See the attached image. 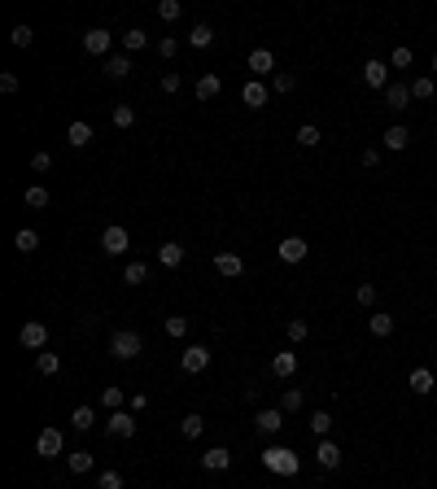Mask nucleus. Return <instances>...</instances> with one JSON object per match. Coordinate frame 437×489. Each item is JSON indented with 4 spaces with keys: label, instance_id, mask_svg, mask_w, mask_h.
Masks as SVG:
<instances>
[{
    "label": "nucleus",
    "instance_id": "f257e3e1",
    "mask_svg": "<svg viewBox=\"0 0 437 489\" xmlns=\"http://www.w3.org/2000/svg\"><path fill=\"white\" fill-rule=\"evenodd\" d=\"M263 468H267V472H276V476H298L302 459L293 455L289 446H267V450H263Z\"/></svg>",
    "mask_w": 437,
    "mask_h": 489
},
{
    "label": "nucleus",
    "instance_id": "f03ea898",
    "mask_svg": "<svg viewBox=\"0 0 437 489\" xmlns=\"http://www.w3.org/2000/svg\"><path fill=\"white\" fill-rule=\"evenodd\" d=\"M140 350H145V341H140V332H132V328H118L114 337H110V354H114L118 363L140 359Z\"/></svg>",
    "mask_w": 437,
    "mask_h": 489
},
{
    "label": "nucleus",
    "instance_id": "7ed1b4c3",
    "mask_svg": "<svg viewBox=\"0 0 437 489\" xmlns=\"http://www.w3.org/2000/svg\"><path fill=\"white\" fill-rule=\"evenodd\" d=\"M101 249H105L110 258H123L127 249H132V236H127V228H118V223H114V228H105V232H101Z\"/></svg>",
    "mask_w": 437,
    "mask_h": 489
},
{
    "label": "nucleus",
    "instance_id": "20e7f679",
    "mask_svg": "<svg viewBox=\"0 0 437 489\" xmlns=\"http://www.w3.org/2000/svg\"><path fill=\"white\" fill-rule=\"evenodd\" d=\"M62 446H66L62 428H44V433L35 437V455H40V459H57V455H62Z\"/></svg>",
    "mask_w": 437,
    "mask_h": 489
},
{
    "label": "nucleus",
    "instance_id": "39448f33",
    "mask_svg": "<svg viewBox=\"0 0 437 489\" xmlns=\"http://www.w3.org/2000/svg\"><path fill=\"white\" fill-rule=\"evenodd\" d=\"M180 367H184L188 376H202L206 367H210V350H206V345H188V350L180 354Z\"/></svg>",
    "mask_w": 437,
    "mask_h": 489
},
{
    "label": "nucleus",
    "instance_id": "423d86ee",
    "mask_svg": "<svg viewBox=\"0 0 437 489\" xmlns=\"http://www.w3.org/2000/svg\"><path fill=\"white\" fill-rule=\"evenodd\" d=\"M110 44H114V35L105 31V27H92V31H84V53H92V57H105V53H110Z\"/></svg>",
    "mask_w": 437,
    "mask_h": 489
},
{
    "label": "nucleus",
    "instance_id": "0eeeda50",
    "mask_svg": "<svg viewBox=\"0 0 437 489\" xmlns=\"http://www.w3.org/2000/svg\"><path fill=\"white\" fill-rule=\"evenodd\" d=\"M254 428H258V433H263V437H276L280 428H285V411H276V407L258 411V415H254Z\"/></svg>",
    "mask_w": 437,
    "mask_h": 489
},
{
    "label": "nucleus",
    "instance_id": "6e6552de",
    "mask_svg": "<svg viewBox=\"0 0 437 489\" xmlns=\"http://www.w3.org/2000/svg\"><path fill=\"white\" fill-rule=\"evenodd\" d=\"M105 428H110V437H136V415L132 411H110Z\"/></svg>",
    "mask_w": 437,
    "mask_h": 489
},
{
    "label": "nucleus",
    "instance_id": "1a4fd4ad",
    "mask_svg": "<svg viewBox=\"0 0 437 489\" xmlns=\"http://www.w3.org/2000/svg\"><path fill=\"white\" fill-rule=\"evenodd\" d=\"M363 83H368L372 92H385V88H389V66H385V62H376V57H372V62L363 66Z\"/></svg>",
    "mask_w": 437,
    "mask_h": 489
},
{
    "label": "nucleus",
    "instance_id": "9d476101",
    "mask_svg": "<svg viewBox=\"0 0 437 489\" xmlns=\"http://www.w3.org/2000/svg\"><path fill=\"white\" fill-rule=\"evenodd\" d=\"M18 341L27 345V350H44V345H49V328H44V324H35V319H31V324H22Z\"/></svg>",
    "mask_w": 437,
    "mask_h": 489
},
{
    "label": "nucleus",
    "instance_id": "9b49d317",
    "mask_svg": "<svg viewBox=\"0 0 437 489\" xmlns=\"http://www.w3.org/2000/svg\"><path fill=\"white\" fill-rule=\"evenodd\" d=\"M202 468H206V472H223V468H232V450H228V446H210L206 455H202Z\"/></svg>",
    "mask_w": 437,
    "mask_h": 489
},
{
    "label": "nucleus",
    "instance_id": "f8f14e48",
    "mask_svg": "<svg viewBox=\"0 0 437 489\" xmlns=\"http://www.w3.org/2000/svg\"><path fill=\"white\" fill-rule=\"evenodd\" d=\"M215 271L228 276V280H236V276H245V258L241 254H215Z\"/></svg>",
    "mask_w": 437,
    "mask_h": 489
},
{
    "label": "nucleus",
    "instance_id": "ddd939ff",
    "mask_svg": "<svg viewBox=\"0 0 437 489\" xmlns=\"http://www.w3.org/2000/svg\"><path fill=\"white\" fill-rule=\"evenodd\" d=\"M293 372H298V354H293V350H280V354H271V376L289 380Z\"/></svg>",
    "mask_w": 437,
    "mask_h": 489
},
{
    "label": "nucleus",
    "instance_id": "4468645a",
    "mask_svg": "<svg viewBox=\"0 0 437 489\" xmlns=\"http://www.w3.org/2000/svg\"><path fill=\"white\" fill-rule=\"evenodd\" d=\"M315 459H320V468L324 472H333V468H341V446H337V441H320V450H315Z\"/></svg>",
    "mask_w": 437,
    "mask_h": 489
},
{
    "label": "nucleus",
    "instance_id": "2eb2a0df",
    "mask_svg": "<svg viewBox=\"0 0 437 489\" xmlns=\"http://www.w3.org/2000/svg\"><path fill=\"white\" fill-rule=\"evenodd\" d=\"M184 254H188V249H184V245H175V241H167V245H158V262H162V267H167V271H175V267H184Z\"/></svg>",
    "mask_w": 437,
    "mask_h": 489
},
{
    "label": "nucleus",
    "instance_id": "dca6fc26",
    "mask_svg": "<svg viewBox=\"0 0 437 489\" xmlns=\"http://www.w3.org/2000/svg\"><path fill=\"white\" fill-rule=\"evenodd\" d=\"M385 105H389V110H407V105H411V83H389V88H385Z\"/></svg>",
    "mask_w": 437,
    "mask_h": 489
},
{
    "label": "nucleus",
    "instance_id": "f3484780",
    "mask_svg": "<svg viewBox=\"0 0 437 489\" xmlns=\"http://www.w3.org/2000/svg\"><path fill=\"white\" fill-rule=\"evenodd\" d=\"M241 101L250 105V110H263V105H267V88H263V79H250V83H245V88H241Z\"/></svg>",
    "mask_w": 437,
    "mask_h": 489
},
{
    "label": "nucleus",
    "instance_id": "a211bd4d",
    "mask_svg": "<svg viewBox=\"0 0 437 489\" xmlns=\"http://www.w3.org/2000/svg\"><path fill=\"white\" fill-rule=\"evenodd\" d=\"M250 70H254V79H263L276 70V57H271V49H254L250 53Z\"/></svg>",
    "mask_w": 437,
    "mask_h": 489
},
{
    "label": "nucleus",
    "instance_id": "6ab92c4d",
    "mask_svg": "<svg viewBox=\"0 0 437 489\" xmlns=\"http://www.w3.org/2000/svg\"><path fill=\"white\" fill-rule=\"evenodd\" d=\"M66 145H70V149H88V145H92V127H88V123H70V127H66Z\"/></svg>",
    "mask_w": 437,
    "mask_h": 489
},
{
    "label": "nucleus",
    "instance_id": "aec40b11",
    "mask_svg": "<svg viewBox=\"0 0 437 489\" xmlns=\"http://www.w3.org/2000/svg\"><path fill=\"white\" fill-rule=\"evenodd\" d=\"M210 44H215V27H206V22H197L193 31H188V49H210Z\"/></svg>",
    "mask_w": 437,
    "mask_h": 489
},
{
    "label": "nucleus",
    "instance_id": "412c9836",
    "mask_svg": "<svg viewBox=\"0 0 437 489\" xmlns=\"http://www.w3.org/2000/svg\"><path fill=\"white\" fill-rule=\"evenodd\" d=\"M105 75H110V79H127V75H132V57H127V53L105 57Z\"/></svg>",
    "mask_w": 437,
    "mask_h": 489
},
{
    "label": "nucleus",
    "instance_id": "4be33fe9",
    "mask_svg": "<svg viewBox=\"0 0 437 489\" xmlns=\"http://www.w3.org/2000/svg\"><path fill=\"white\" fill-rule=\"evenodd\" d=\"M280 258H285V262H302L306 258V241H302V236H285V241H280Z\"/></svg>",
    "mask_w": 437,
    "mask_h": 489
},
{
    "label": "nucleus",
    "instance_id": "5701e85b",
    "mask_svg": "<svg viewBox=\"0 0 437 489\" xmlns=\"http://www.w3.org/2000/svg\"><path fill=\"white\" fill-rule=\"evenodd\" d=\"M118 40H123V53H127V57H132V53H140V49H149V35L140 31V27L123 31V35H118Z\"/></svg>",
    "mask_w": 437,
    "mask_h": 489
},
{
    "label": "nucleus",
    "instance_id": "b1692460",
    "mask_svg": "<svg viewBox=\"0 0 437 489\" xmlns=\"http://www.w3.org/2000/svg\"><path fill=\"white\" fill-rule=\"evenodd\" d=\"M381 140H385V149H389V153H403V149L411 145V131H407V127H389Z\"/></svg>",
    "mask_w": 437,
    "mask_h": 489
},
{
    "label": "nucleus",
    "instance_id": "393cba45",
    "mask_svg": "<svg viewBox=\"0 0 437 489\" xmlns=\"http://www.w3.org/2000/svg\"><path fill=\"white\" fill-rule=\"evenodd\" d=\"M394 315H381V310H376V315L368 319V332H372V337H394Z\"/></svg>",
    "mask_w": 437,
    "mask_h": 489
},
{
    "label": "nucleus",
    "instance_id": "a878e982",
    "mask_svg": "<svg viewBox=\"0 0 437 489\" xmlns=\"http://www.w3.org/2000/svg\"><path fill=\"white\" fill-rule=\"evenodd\" d=\"M219 92H223L219 75H202V79H197V101H215Z\"/></svg>",
    "mask_w": 437,
    "mask_h": 489
},
{
    "label": "nucleus",
    "instance_id": "bb28decb",
    "mask_svg": "<svg viewBox=\"0 0 437 489\" xmlns=\"http://www.w3.org/2000/svg\"><path fill=\"white\" fill-rule=\"evenodd\" d=\"M92 424H97V411H92V407H75V415H70V428H75V433H88Z\"/></svg>",
    "mask_w": 437,
    "mask_h": 489
},
{
    "label": "nucleus",
    "instance_id": "cd10ccee",
    "mask_svg": "<svg viewBox=\"0 0 437 489\" xmlns=\"http://www.w3.org/2000/svg\"><path fill=\"white\" fill-rule=\"evenodd\" d=\"M14 249H18V254H35V249H40V232L22 228V232L14 236Z\"/></svg>",
    "mask_w": 437,
    "mask_h": 489
},
{
    "label": "nucleus",
    "instance_id": "c85d7f7f",
    "mask_svg": "<svg viewBox=\"0 0 437 489\" xmlns=\"http://www.w3.org/2000/svg\"><path fill=\"white\" fill-rule=\"evenodd\" d=\"M411 393H420V398L433 393V372L429 367H416V372H411Z\"/></svg>",
    "mask_w": 437,
    "mask_h": 489
},
{
    "label": "nucleus",
    "instance_id": "c756f323",
    "mask_svg": "<svg viewBox=\"0 0 437 489\" xmlns=\"http://www.w3.org/2000/svg\"><path fill=\"white\" fill-rule=\"evenodd\" d=\"M320 140H324V131L315 127V123H302V127H298V145H302V149H315Z\"/></svg>",
    "mask_w": 437,
    "mask_h": 489
},
{
    "label": "nucleus",
    "instance_id": "7c9ffc66",
    "mask_svg": "<svg viewBox=\"0 0 437 489\" xmlns=\"http://www.w3.org/2000/svg\"><path fill=\"white\" fill-rule=\"evenodd\" d=\"M123 280L136 289V284H145V280H149V267H145L140 258H132V262H127V271H123Z\"/></svg>",
    "mask_w": 437,
    "mask_h": 489
},
{
    "label": "nucleus",
    "instance_id": "2f4dec72",
    "mask_svg": "<svg viewBox=\"0 0 437 489\" xmlns=\"http://www.w3.org/2000/svg\"><path fill=\"white\" fill-rule=\"evenodd\" d=\"M180 433H184L188 441H197V437L206 433V420H202V415H184V420H180Z\"/></svg>",
    "mask_w": 437,
    "mask_h": 489
},
{
    "label": "nucleus",
    "instance_id": "473e14b6",
    "mask_svg": "<svg viewBox=\"0 0 437 489\" xmlns=\"http://www.w3.org/2000/svg\"><path fill=\"white\" fill-rule=\"evenodd\" d=\"M35 367H40V376H57V372H62V359H57L53 350H40V359H35Z\"/></svg>",
    "mask_w": 437,
    "mask_h": 489
},
{
    "label": "nucleus",
    "instance_id": "72a5a7b5",
    "mask_svg": "<svg viewBox=\"0 0 437 489\" xmlns=\"http://www.w3.org/2000/svg\"><path fill=\"white\" fill-rule=\"evenodd\" d=\"M66 463H70V472H75V476H84V472H92V463H97V459H92V450H75Z\"/></svg>",
    "mask_w": 437,
    "mask_h": 489
},
{
    "label": "nucleus",
    "instance_id": "f704fd0d",
    "mask_svg": "<svg viewBox=\"0 0 437 489\" xmlns=\"http://www.w3.org/2000/svg\"><path fill=\"white\" fill-rule=\"evenodd\" d=\"M302 407H306V393H302V389H285V398H280V411L293 415V411H302Z\"/></svg>",
    "mask_w": 437,
    "mask_h": 489
},
{
    "label": "nucleus",
    "instance_id": "c9c22d12",
    "mask_svg": "<svg viewBox=\"0 0 437 489\" xmlns=\"http://www.w3.org/2000/svg\"><path fill=\"white\" fill-rule=\"evenodd\" d=\"M433 88H437V83H433V75H420V79H411V97H416V101H429V97H433Z\"/></svg>",
    "mask_w": 437,
    "mask_h": 489
},
{
    "label": "nucleus",
    "instance_id": "e433bc0d",
    "mask_svg": "<svg viewBox=\"0 0 437 489\" xmlns=\"http://www.w3.org/2000/svg\"><path fill=\"white\" fill-rule=\"evenodd\" d=\"M123 398H127V393L118 389V385H105V389H101V402H105V411H123Z\"/></svg>",
    "mask_w": 437,
    "mask_h": 489
},
{
    "label": "nucleus",
    "instance_id": "4c0bfd02",
    "mask_svg": "<svg viewBox=\"0 0 437 489\" xmlns=\"http://www.w3.org/2000/svg\"><path fill=\"white\" fill-rule=\"evenodd\" d=\"M311 433H315V437H328V433H333V415H328V411H315V415H311Z\"/></svg>",
    "mask_w": 437,
    "mask_h": 489
},
{
    "label": "nucleus",
    "instance_id": "58836bf2",
    "mask_svg": "<svg viewBox=\"0 0 437 489\" xmlns=\"http://www.w3.org/2000/svg\"><path fill=\"white\" fill-rule=\"evenodd\" d=\"M167 337H175V341L188 337V319L184 315H167Z\"/></svg>",
    "mask_w": 437,
    "mask_h": 489
},
{
    "label": "nucleus",
    "instance_id": "ea45409f",
    "mask_svg": "<svg viewBox=\"0 0 437 489\" xmlns=\"http://www.w3.org/2000/svg\"><path fill=\"white\" fill-rule=\"evenodd\" d=\"M180 14H184L180 0H158V18H162V22H175Z\"/></svg>",
    "mask_w": 437,
    "mask_h": 489
},
{
    "label": "nucleus",
    "instance_id": "a19ab883",
    "mask_svg": "<svg viewBox=\"0 0 437 489\" xmlns=\"http://www.w3.org/2000/svg\"><path fill=\"white\" fill-rule=\"evenodd\" d=\"M27 206H31V210H44V206H49V188L31 184V188H27Z\"/></svg>",
    "mask_w": 437,
    "mask_h": 489
},
{
    "label": "nucleus",
    "instance_id": "79ce46f5",
    "mask_svg": "<svg viewBox=\"0 0 437 489\" xmlns=\"http://www.w3.org/2000/svg\"><path fill=\"white\" fill-rule=\"evenodd\" d=\"M132 123H136V110H132V105H114V127H123V131H127Z\"/></svg>",
    "mask_w": 437,
    "mask_h": 489
},
{
    "label": "nucleus",
    "instance_id": "37998d69",
    "mask_svg": "<svg viewBox=\"0 0 437 489\" xmlns=\"http://www.w3.org/2000/svg\"><path fill=\"white\" fill-rule=\"evenodd\" d=\"M158 57H162V62H175V57H180V40H171V35L158 40Z\"/></svg>",
    "mask_w": 437,
    "mask_h": 489
},
{
    "label": "nucleus",
    "instance_id": "c03bdc74",
    "mask_svg": "<svg viewBox=\"0 0 437 489\" xmlns=\"http://www.w3.org/2000/svg\"><path fill=\"white\" fill-rule=\"evenodd\" d=\"M31 40H35V31H31V27H14V31H9V44H14V49H27Z\"/></svg>",
    "mask_w": 437,
    "mask_h": 489
},
{
    "label": "nucleus",
    "instance_id": "a18cd8bd",
    "mask_svg": "<svg viewBox=\"0 0 437 489\" xmlns=\"http://www.w3.org/2000/svg\"><path fill=\"white\" fill-rule=\"evenodd\" d=\"M306 337H311V324H306V319H293V324H289V341L298 345V341H306Z\"/></svg>",
    "mask_w": 437,
    "mask_h": 489
},
{
    "label": "nucleus",
    "instance_id": "49530a36",
    "mask_svg": "<svg viewBox=\"0 0 437 489\" xmlns=\"http://www.w3.org/2000/svg\"><path fill=\"white\" fill-rule=\"evenodd\" d=\"M389 66H394V70H407V66H411V49H407V44H398V49H394Z\"/></svg>",
    "mask_w": 437,
    "mask_h": 489
},
{
    "label": "nucleus",
    "instance_id": "de8ad7c7",
    "mask_svg": "<svg viewBox=\"0 0 437 489\" xmlns=\"http://www.w3.org/2000/svg\"><path fill=\"white\" fill-rule=\"evenodd\" d=\"M180 88H184V79L175 75V70H167V75H162V92H167V97H175Z\"/></svg>",
    "mask_w": 437,
    "mask_h": 489
},
{
    "label": "nucleus",
    "instance_id": "09e8293b",
    "mask_svg": "<svg viewBox=\"0 0 437 489\" xmlns=\"http://www.w3.org/2000/svg\"><path fill=\"white\" fill-rule=\"evenodd\" d=\"M293 83H298V79H293L289 70H280V75H271V88H276V92H293Z\"/></svg>",
    "mask_w": 437,
    "mask_h": 489
},
{
    "label": "nucleus",
    "instance_id": "8fccbe9b",
    "mask_svg": "<svg viewBox=\"0 0 437 489\" xmlns=\"http://www.w3.org/2000/svg\"><path fill=\"white\" fill-rule=\"evenodd\" d=\"M97 489H123V476H118V472H101L97 476Z\"/></svg>",
    "mask_w": 437,
    "mask_h": 489
},
{
    "label": "nucleus",
    "instance_id": "3c124183",
    "mask_svg": "<svg viewBox=\"0 0 437 489\" xmlns=\"http://www.w3.org/2000/svg\"><path fill=\"white\" fill-rule=\"evenodd\" d=\"M359 306H376V284H359Z\"/></svg>",
    "mask_w": 437,
    "mask_h": 489
},
{
    "label": "nucleus",
    "instance_id": "603ef678",
    "mask_svg": "<svg viewBox=\"0 0 437 489\" xmlns=\"http://www.w3.org/2000/svg\"><path fill=\"white\" fill-rule=\"evenodd\" d=\"M0 92H5V97H14V92H18V75H14V70L0 75Z\"/></svg>",
    "mask_w": 437,
    "mask_h": 489
},
{
    "label": "nucleus",
    "instance_id": "864d4df0",
    "mask_svg": "<svg viewBox=\"0 0 437 489\" xmlns=\"http://www.w3.org/2000/svg\"><path fill=\"white\" fill-rule=\"evenodd\" d=\"M49 166H53V158H49V153H35V158H31V171H35V175H44Z\"/></svg>",
    "mask_w": 437,
    "mask_h": 489
},
{
    "label": "nucleus",
    "instance_id": "5fc2aeb1",
    "mask_svg": "<svg viewBox=\"0 0 437 489\" xmlns=\"http://www.w3.org/2000/svg\"><path fill=\"white\" fill-rule=\"evenodd\" d=\"M149 407V393H132V415H140Z\"/></svg>",
    "mask_w": 437,
    "mask_h": 489
},
{
    "label": "nucleus",
    "instance_id": "6e6d98bb",
    "mask_svg": "<svg viewBox=\"0 0 437 489\" xmlns=\"http://www.w3.org/2000/svg\"><path fill=\"white\" fill-rule=\"evenodd\" d=\"M381 162V149H363V166H376Z\"/></svg>",
    "mask_w": 437,
    "mask_h": 489
},
{
    "label": "nucleus",
    "instance_id": "4d7b16f0",
    "mask_svg": "<svg viewBox=\"0 0 437 489\" xmlns=\"http://www.w3.org/2000/svg\"><path fill=\"white\" fill-rule=\"evenodd\" d=\"M433 75H437V53H433Z\"/></svg>",
    "mask_w": 437,
    "mask_h": 489
}]
</instances>
